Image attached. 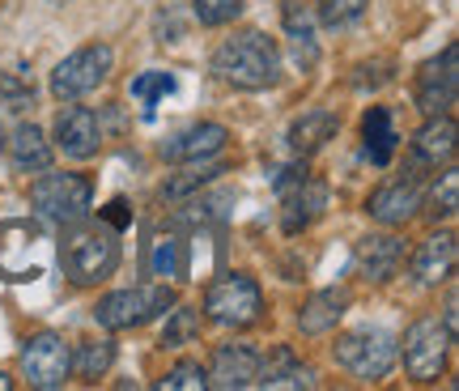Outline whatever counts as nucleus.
I'll list each match as a JSON object with an SVG mask.
<instances>
[{
  "instance_id": "nucleus-34",
  "label": "nucleus",
  "mask_w": 459,
  "mask_h": 391,
  "mask_svg": "<svg viewBox=\"0 0 459 391\" xmlns=\"http://www.w3.org/2000/svg\"><path fill=\"white\" fill-rule=\"evenodd\" d=\"M170 90H175V77H170V73H145V77L132 82V94L145 102V115L153 111V102H158L162 94H170Z\"/></svg>"
},
{
  "instance_id": "nucleus-13",
  "label": "nucleus",
  "mask_w": 459,
  "mask_h": 391,
  "mask_svg": "<svg viewBox=\"0 0 459 391\" xmlns=\"http://www.w3.org/2000/svg\"><path fill=\"white\" fill-rule=\"evenodd\" d=\"M51 141H56V149L65 153L68 162H90V158H99V149H102L99 115L90 111V107H73V102H68L65 111L56 115V124H51Z\"/></svg>"
},
{
  "instance_id": "nucleus-33",
  "label": "nucleus",
  "mask_w": 459,
  "mask_h": 391,
  "mask_svg": "<svg viewBox=\"0 0 459 391\" xmlns=\"http://www.w3.org/2000/svg\"><path fill=\"white\" fill-rule=\"evenodd\" d=\"M366 4L370 0H319V17H324V26L341 30V26H353L366 13Z\"/></svg>"
},
{
  "instance_id": "nucleus-20",
  "label": "nucleus",
  "mask_w": 459,
  "mask_h": 391,
  "mask_svg": "<svg viewBox=\"0 0 459 391\" xmlns=\"http://www.w3.org/2000/svg\"><path fill=\"white\" fill-rule=\"evenodd\" d=\"M455 234L451 230H438V234H429L426 243L417 247V256H412V277L417 285H446V281L455 277Z\"/></svg>"
},
{
  "instance_id": "nucleus-25",
  "label": "nucleus",
  "mask_w": 459,
  "mask_h": 391,
  "mask_svg": "<svg viewBox=\"0 0 459 391\" xmlns=\"http://www.w3.org/2000/svg\"><path fill=\"white\" fill-rule=\"evenodd\" d=\"M4 149H9V158H13L17 170H48L51 166V145L43 128H34V124H17L13 136H4Z\"/></svg>"
},
{
  "instance_id": "nucleus-26",
  "label": "nucleus",
  "mask_w": 459,
  "mask_h": 391,
  "mask_svg": "<svg viewBox=\"0 0 459 391\" xmlns=\"http://www.w3.org/2000/svg\"><path fill=\"white\" fill-rule=\"evenodd\" d=\"M361 136H366V158H370V162L375 166L392 162L400 136H395V124H392V111H387V107H370V111H366V119H361Z\"/></svg>"
},
{
  "instance_id": "nucleus-5",
  "label": "nucleus",
  "mask_w": 459,
  "mask_h": 391,
  "mask_svg": "<svg viewBox=\"0 0 459 391\" xmlns=\"http://www.w3.org/2000/svg\"><path fill=\"white\" fill-rule=\"evenodd\" d=\"M30 204L51 226H73V222L90 217L94 183L85 179V175H43L30 187Z\"/></svg>"
},
{
  "instance_id": "nucleus-4",
  "label": "nucleus",
  "mask_w": 459,
  "mask_h": 391,
  "mask_svg": "<svg viewBox=\"0 0 459 391\" xmlns=\"http://www.w3.org/2000/svg\"><path fill=\"white\" fill-rule=\"evenodd\" d=\"M166 307H175V290L170 285H136V290H115L107 293L99 307H94V319L107 332H128V327H141L149 319H158Z\"/></svg>"
},
{
  "instance_id": "nucleus-19",
  "label": "nucleus",
  "mask_w": 459,
  "mask_h": 391,
  "mask_svg": "<svg viewBox=\"0 0 459 391\" xmlns=\"http://www.w3.org/2000/svg\"><path fill=\"white\" fill-rule=\"evenodd\" d=\"M349 307H353V293H349V285H328V290H315L311 298L302 302V310H298V327H302L307 336H324V332H332V327L349 315Z\"/></svg>"
},
{
  "instance_id": "nucleus-14",
  "label": "nucleus",
  "mask_w": 459,
  "mask_h": 391,
  "mask_svg": "<svg viewBox=\"0 0 459 391\" xmlns=\"http://www.w3.org/2000/svg\"><path fill=\"white\" fill-rule=\"evenodd\" d=\"M281 200H285V217H281V230L285 234H302L319 213L328 209V183L311 179L307 170L298 175L290 187H281Z\"/></svg>"
},
{
  "instance_id": "nucleus-24",
  "label": "nucleus",
  "mask_w": 459,
  "mask_h": 391,
  "mask_svg": "<svg viewBox=\"0 0 459 391\" xmlns=\"http://www.w3.org/2000/svg\"><path fill=\"white\" fill-rule=\"evenodd\" d=\"M281 22H285V34H290V48H294V65L307 73L315 68L319 60V43H315V22H311V9L302 0H285L281 9Z\"/></svg>"
},
{
  "instance_id": "nucleus-8",
  "label": "nucleus",
  "mask_w": 459,
  "mask_h": 391,
  "mask_svg": "<svg viewBox=\"0 0 459 391\" xmlns=\"http://www.w3.org/2000/svg\"><path fill=\"white\" fill-rule=\"evenodd\" d=\"M111 65L115 51L107 43H85V48H77L73 56H65L60 65L51 68V94L60 102H77V98H85L90 90H99L107 82Z\"/></svg>"
},
{
  "instance_id": "nucleus-16",
  "label": "nucleus",
  "mask_w": 459,
  "mask_h": 391,
  "mask_svg": "<svg viewBox=\"0 0 459 391\" xmlns=\"http://www.w3.org/2000/svg\"><path fill=\"white\" fill-rule=\"evenodd\" d=\"M226 141H230V132H226V124H192V128H183V132H175L170 141H162V153L166 162H204V158H217L221 149H226Z\"/></svg>"
},
{
  "instance_id": "nucleus-6",
  "label": "nucleus",
  "mask_w": 459,
  "mask_h": 391,
  "mask_svg": "<svg viewBox=\"0 0 459 391\" xmlns=\"http://www.w3.org/2000/svg\"><path fill=\"white\" fill-rule=\"evenodd\" d=\"M451 344L455 341L446 336V327L438 324V315H421L417 324H409L404 344H395V353L404 358V370H409L412 383H438L446 370Z\"/></svg>"
},
{
  "instance_id": "nucleus-37",
  "label": "nucleus",
  "mask_w": 459,
  "mask_h": 391,
  "mask_svg": "<svg viewBox=\"0 0 459 391\" xmlns=\"http://www.w3.org/2000/svg\"><path fill=\"white\" fill-rule=\"evenodd\" d=\"M102 222H107V226H115V230H124V226H128V204H124V200H111V204H107V213H102Z\"/></svg>"
},
{
  "instance_id": "nucleus-29",
  "label": "nucleus",
  "mask_w": 459,
  "mask_h": 391,
  "mask_svg": "<svg viewBox=\"0 0 459 391\" xmlns=\"http://www.w3.org/2000/svg\"><path fill=\"white\" fill-rule=\"evenodd\" d=\"M196 336H200V315L192 307H179V310H170L158 344H162V349H183V344H192Z\"/></svg>"
},
{
  "instance_id": "nucleus-35",
  "label": "nucleus",
  "mask_w": 459,
  "mask_h": 391,
  "mask_svg": "<svg viewBox=\"0 0 459 391\" xmlns=\"http://www.w3.org/2000/svg\"><path fill=\"white\" fill-rule=\"evenodd\" d=\"M0 107H9V111H26V107H34V85L17 82L13 73H0Z\"/></svg>"
},
{
  "instance_id": "nucleus-38",
  "label": "nucleus",
  "mask_w": 459,
  "mask_h": 391,
  "mask_svg": "<svg viewBox=\"0 0 459 391\" xmlns=\"http://www.w3.org/2000/svg\"><path fill=\"white\" fill-rule=\"evenodd\" d=\"M0 387H9V378H4V375H0Z\"/></svg>"
},
{
  "instance_id": "nucleus-23",
  "label": "nucleus",
  "mask_w": 459,
  "mask_h": 391,
  "mask_svg": "<svg viewBox=\"0 0 459 391\" xmlns=\"http://www.w3.org/2000/svg\"><path fill=\"white\" fill-rule=\"evenodd\" d=\"M183 251H187V239H183L179 230H153L149 243H145V273L158 281L183 277V273H187Z\"/></svg>"
},
{
  "instance_id": "nucleus-21",
  "label": "nucleus",
  "mask_w": 459,
  "mask_h": 391,
  "mask_svg": "<svg viewBox=\"0 0 459 391\" xmlns=\"http://www.w3.org/2000/svg\"><path fill=\"white\" fill-rule=\"evenodd\" d=\"M455 158V119L451 115H429L426 128L417 132V141H412V158L409 162L426 166V170H438Z\"/></svg>"
},
{
  "instance_id": "nucleus-36",
  "label": "nucleus",
  "mask_w": 459,
  "mask_h": 391,
  "mask_svg": "<svg viewBox=\"0 0 459 391\" xmlns=\"http://www.w3.org/2000/svg\"><path fill=\"white\" fill-rule=\"evenodd\" d=\"M443 327H446V336H451V341H459V298H455V293L446 298V310H443Z\"/></svg>"
},
{
  "instance_id": "nucleus-17",
  "label": "nucleus",
  "mask_w": 459,
  "mask_h": 391,
  "mask_svg": "<svg viewBox=\"0 0 459 391\" xmlns=\"http://www.w3.org/2000/svg\"><path fill=\"white\" fill-rule=\"evenodd\" d=\"M255 387H268V391H311L319 387V378L307 361L294 358L290 344H277L268 358H260V370H255Z\"/></svg>"
},
{
  "instance_id": "nucleus-1",
  "label": "nucleus",
  "mask_w": 459,
  "mask_h": 391,
  "mask_svg": "<svg viewBox=\"0 0 459 391\" xmlns=\"http://www.w3.org/2000/svg\"><path fill=\"white\" fill-rule=\"evenodd\" d=\"M213 77L234 90H268L281 82V51L264 30H234L213 51Z\"/></svg>"
},
{
  "instance_id": "nucleus-15",
  "label": "nucleus",
  "mask_w": 459,
  "mask_h": 391,
  "mask_svg": "<svg viewBox=\"0 0 459 391\" xmlns=\"http://www.w3.org/2000/svg\"><path fill=\"white\" fill-rule=\"evenodd\" d=\"M255 370H260V353L247 341L217 344L213 366H209V387H221V391L255 387Z\"/></svg>"
},
{
  "instance_id": "nucleus-11",
  "label": "nucleus",
  "mask_w": 459,
  "mask_h": 391,
  "mask_svg": "<svg viewBox=\"0 0 459 391\" xmlns=\"http://www.w3.org/2000/svg\"><path fill=\"white\" fill-rule=\"evenodd\" d=\"M22 375H26V383L39 387V391L65 387L68 375H73L65 336H56V332H39V336H30V341L22 344Z\"/></svg>"
},
{
  "instance_id": "nucleus-7",
  "label": "nucleus",
  "mask_w": 459,
  "mask_h": 391,
  "mask_svg": "<svg viewBox=\"0 0 459 391\" xmlns=\"http://www.w3.org/2000/svg\"><path fill=\"white\" fill-rule=\"evenodd\" d=\"M204 315L221 327H251L264 315V293L255 277L247 273H226L204 293Z\"/></svg>"
},
{
  "instance_id": "nucleus-32",
  "label": "nucleus",
  "mask_w": 459,
  "mask_h": 391,
  "mask_svg": "<svg viewBox=\"0 0 459 391\" xmlns=\"http://www.w3.org/2000/svg\"><path fill=\"white\" fill-rule=\"evenodd\" d=\"M192 13L200 26H230L234 17L243 13V0H192Z\"/></svg>"
},
{
  "instance_id": "nucleus-39",
  "label": "nucleus",
  "mask_w": 459,
  "mask_h": 391,
  "mask_svg": "<svg viewBox=\"0 0 459 391\" xmlns=\"http://www.w3.org/2000/svg\"><path fill=\"white\" fill-rule=\"evenodd\" d=\"M0 149H4V128H0Z\"/></svg>"
},
{
  "instance_id": "nucleus-31",
  "label": "nucleus",
  "mask_w": 459,
  "mask_h": 391,
  "mask_svg": "<svg viewBox=\"0 0 459 391\" xmlns=\"http://www.w3.org/2000/svg\"><path fill=\"white\" fill-rule=\"evenodd\" d=\"M158 387L162 391H204L209 387V370H204L200 361H179L170 375L158 378Z\"/></svg>"
},
{
  "instance_id": "nucleus-18",
  "label": "nucleus",
  "mask_w": 459,
  "mask_h": 391,
  "mask_svg": "<svg viewBox=\"0 0 459 391\" xmlns=\"http://www.w3.org/2000/svg\"><path fill=\"white\" fill-rule=\"evenodd\" d=\"M353 264L366 281H392L404 264V239L395 234H366L358 247H353Z\"/></svg>"
},
{
  "instance_id": "nucleus-2",
  "label": "nucleus",
  "mask_w": 459,
  "mask_h": 391,
  "mask_svg": "<svg viewBox=\"0 0 459 391\" xmlns=\"http://www.w3.org/2000/svg\"><path fill=\"white\" fill-rule=\"evenodd\" d=\"M60 268L73 285H99L119 268V230L107 222H73L60 234Z\"/></svg>"
},
{
  "instance_id": "nucleus-3",
  "label": "nucleus",
  "mask_w": 459,
  "mask_h": 391,
  "mask_svg": "<svg viewBox=\"0 0 459 391\" xmlns=\"http://www.w3.org/2000/svg\"><path fill=\"white\" fill-rule=\"evenodd\" d=\"M336 366H344L349 375L366 378V383H378V378L392 375L395 366V336L387 327H358V332H344L336 349H332Z\"/></svg>"
},
{
  "instance_id": "nucleus-28",
  "label": "nucleus",
  "mask_w": 459,
  "mask_h": 391,
  "mask_svg": "<svg viewBox=\"0 0 459 391\" xmlns=\"http://www.w3.org/2000/svg\"><path fill=\"white\" fill-rule=\"evenodd\" d=\"M111 361H115V344L111 341H82V344H73L68 349V366H73V375L77 378H102L107 370H111Z\"/></svg>"
},
{
  "instance_id": "nucleus-10",
  "label": "nucleus",
  "mask_w": 459,
  "mask_h": 391,
  "mask_svg": "<svg viewBox=\"0 0 459 391\" xmlns=\"http://www.w3.org/2000/svg\"><path fill=\"white\" fill-rule=\"evenodd\" d=\"M43 230L34 222H0V277L34 281L43 273Z\"/></svg>"
},
{
  "instance_id": "nucleus-22",
  "label": "nucleus",
  "mask_w": 459,
  "mask_h": 391,
  "mask_svg": "<svg viewBox=\"0 0 459 391\" xmlns=\"http://www.w3.org/2000/svg\"><path fill=\"white\" fill-rule=\"evenodd\" d=\"M336 132H341V115L328 111V107H311V111H302L294 124H290V136H285V141H290V149H294L298 158H311L315 149H324Z\"/></svg>"
},
{
  "instance_id": "nucleus-12",
  "label": "nucleus",
  "mask_w": 459,
  "mask_h": 391,
  "mask_svg": "<svg viewBox=\"0 0 459 391\" xmlns=\"http://www.w3.org/2000/svg\"><path fill=\"white\" fill-rule=\"evenodd\" d=\"M459 98V48L446 43V51L438 60H429L417 77V107L429 115H451Z\"/></svg>"
},
{
  "instance_id": "nucleus-30",
  "label": "nucleus",
  "mask_w": 459,
  "mask_h": 391,
  "mask_svg": "<svg viewBox=\"0 0 459 391\" xmlns=\"http://www.w3.org/2000/svg\"><path fill=\"white\" fill-rule=\"evenodd\" d=\"M459 209V175H455V166L446 162L443 170V183H434V192H429V217L438 222V217H455Z\"/></svg>"
},
{
  "instance_id": "nucleus-9",
  "label": "nucleus",
  "mask_w": 459,
  "mask_h": 391,
  "mask_svg": "<svg viewBox=\"0 0 459 391\" xmlns=\"http://www.w3.org/2000/svg\"><path fill=\"white\" fill-rule=\"evenodd\" d=\"M421 200H426V166L409 162L404 175L387 179L366 200V213L375 217L378 226H409L417 217V209H421Z\"/></svg>"
},
{
  "instance_id": "nucleus-27",
  "label": "nucleus",
  "mask_w": 459,
  "mask_h": 391,
  "mask_svg": "<svg viewBox=\"0 0 459 391\" xmlns=\"http://www.w3.org/2000/svg\"><path fill=\"white\" fill-rule=\"evenodd\" d=\"M183 170H175L170 179L162 183V200H187V196H196L200 187H209L217 175H226V162H213V158H204V162H179Z\"/></svg>"
}]
</instances>
